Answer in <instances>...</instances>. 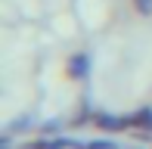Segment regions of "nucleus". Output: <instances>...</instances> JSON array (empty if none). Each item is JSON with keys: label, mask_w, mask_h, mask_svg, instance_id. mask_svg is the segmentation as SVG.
<instances>
[{"label": "nucleus", "mask_w": 152, "mask_h": 149, "mask_svg": "<svg viewBox=\"0 0 152 149\" xmlns=\"http://www.w3.org/2000/svg\"><path fill=\"white\" fill-rule=\"evenodd\" d=\"M134 3H137V9L143 16H152V0H134Z\"/></svg>", "instance_id": "3"}, {"label": "nucleus", "mask_w": 152, "mask_h": 149, "mask_svg": "<svg viewBox=\"0 0 152 149\" xmlns=\"http://www.w3.org/2000/svg\"><path fill=\"white\" fill-rule=\"evenodd\" d=\"M84 149H118V146L112 140H90V143H84Z\"/></svg>", "instance_id": "2"}, {"label": "nucleus", "mask_w": 152, "mask_h": 149, "mask_svg": "<svg viewBox=\"0 0 152 149\" xmlns=\"http://www.w3.org/2000/svg\"><path fill=\"white\" fill-rule=\"evenodd\" d=\"M10 143H12V137H10V134H3V149H10Z\"/></svg>", "instance_id": "4"}, {"label": "nucleus", "mask_w": 152, "mask_h": 149, "mask_svg": "<svg viewBox=\"0 0 152 149\" xmlns=\"http://www.w3.org/2000/svg\"><path fill=\"white\" fill-rule=\"evenodd\" d=\"M87 65H90L87 53H78V56L72 59V65H68V69H72V74H75V78H87Z\"/></svg>", "instance_id": "1"}]
</instances>
